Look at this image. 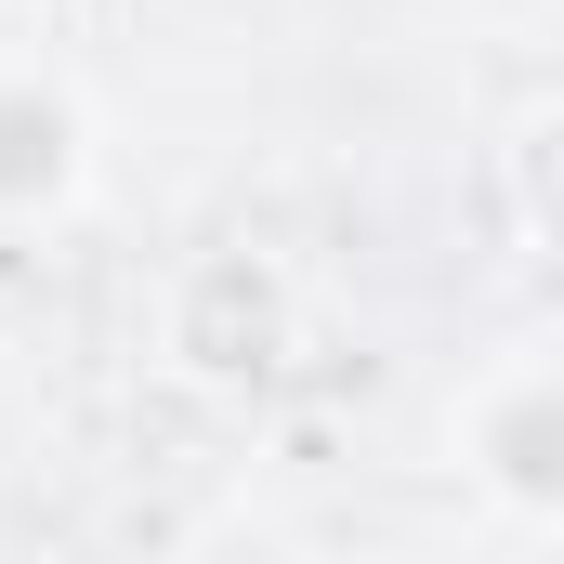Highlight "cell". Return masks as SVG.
I'll return each mask as SVG.
<instances>
[{
	"instance_id": "1",
	"label": "cell",
	"mask_w": 564,
	"mask_h": 564,
	"mask_svg": "<svg viewBox=\"0 0 564 564\" xmlns=\"http://www.w3.org/2000/svg\"><path fill=\"white\" fill-rule=\"evenodd\" d=\"M446 446H459V473H473L486 512L564 539V355H499L446 408Z\"/></svg>"
},
{
	"instance_id": "2",
	"label": "cell",
	"mask_w": 564,
	"mask_h": 564,
	"mask_svg": "<svg viewBox=\"0 0 564 564\" xmlns=\"http://www.w3.org/2000/svg\"><path fill=\"white\" fill-rule=\"evenodd\" d=\"M79 184H93V106H79L53 66L0 53V237L66 224V210H79Z\"/></svg>"
},
{
	"instance_id": "3",
	"label": "cell",
	"mask_w": 564,
	"mask_h": 564,
	"mask_svg": "<svg viewBox=\"0 0 564 564\" xmlns=\"http://www.w3.org/2000/svg\"><path fill=\"white\" fill-rule=\"evenodd\" d=\"M525 184H539V276H552V302H564V119L539 132V158H525Z\"/></svg>"
}]
</instances>
